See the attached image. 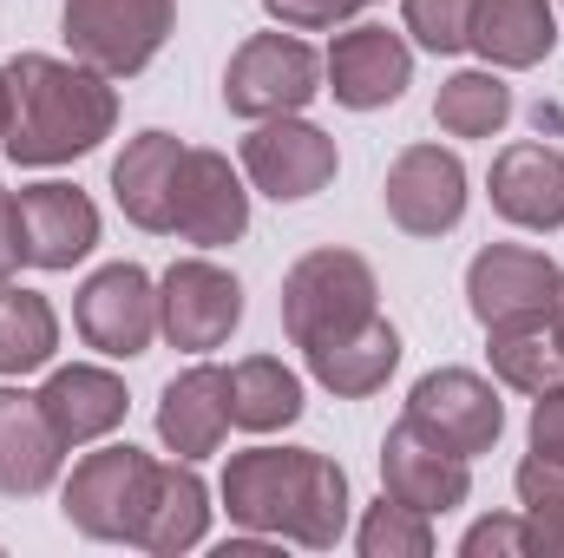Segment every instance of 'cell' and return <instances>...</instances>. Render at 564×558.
<instances>
[{"label": "cell", "mask_w": 564, "mask_h": 558, "mask_svg": "<svg viewBox=\"0 0 564 558\" xmlns=\"http://www.w3.org/2000/svg\"><path fill=\"white\" fill-rule=\"evenodd\" d=\"M381 493H394L401 506H414L426 519H446L473 500V460L446 453L440 440H426L421 427L401 415L381 440Z\"/></svg>", "instance_id": "obj_16"}, {"label": "cell", "mask_w": 564, "mask_h": 558, "mask_svg": "<svg viewBox=\"0 0 564 558\" xmlns=\"http://www.w3.org/2000/svg\"><path fill=\"white\" fill-rule=\"evenodd\" d=\"M486 197L512 230L552 237L564 224V151L545 139H512L492 151L486 171Z\"/></svg>", "instance_id": "obj_17"}, {"label": "cell", "mask_w": 564, "mask_h": 558, "mask_svg": "<svg viewBox=\"0 0 564 558\" xmlns=\"http://www.w3.org/2000/svg\"><path fill=\"white\" fill-rule=\"evenodd\" d=\"M243 329V282L224 270L210 250L177 257L158 277V335L184 355H217L230 335Z\"/></svg>", "instance_id": "obj_9"}, {"label": "cell", "mask_w": 564, "mask_h": 558, "mask_svg": "<svg viewBox=\"0 0 564 558\" xmlns=\"http://www.w3.org/2000/svg\"><path fill=\"white\" fill-rule=\"evenodd\" d=\"M59 355V309L26 289V282H0V382L40 375Z\"/></svg>", "instance_id": "obj_27"}, {"label": "cell", "mask_w": 564, "mask_h": 558, "mask_svg": "<svg viewBox=\"0 0 564 558\" xmlns=\"http://www.w3.org/2000/svg\"><path fill=\"white\" fill-rule=\"evenodd\" d=\"M210 486L197 473V460H158L151 466V486H144V513H139V533H132V552L151 558H177V552H197L210 539Z\"/></svg>", "instance_id": "obj_19"}, {"label": "cell", "mask_w": 564, "mask_h": 558, "mask_svg": "<svg viewBox=\"0 0 564 558\" xmlns=\"http://www.w3.org/2000/svg\"><path fill=\"white\" fill-rule=\"evenodd\" d=\"M433 546H440L433 519L414 513V506H401L394 493H381V500L361 506V519H355V552L361 558H433Z\"/></svg>", "instance_id": "obj_29"}, {"label": "cell", "mask_w": 564, "mask_h": 558, "mask_svg": "<svg viewBox=\"0 0 564 558\" xmlns=\"http://www.w3.org/2000/svg\"><path fill=\"white\" fill-rule=\"evenodd\" d=\"M459 558H525V513H486L459 533Z\"/></svg>", "instance_id": "obj_32"}, {"label": "cell", "mask_w": 564, "mask_h": 558, "mask_svg": "<svg viewBox=\"0 0 564 558\" xmlns=\"http://www.w3.org/2000/svg\"><path fill=\"white\" fill-rule=\"evenodd\" d=\"M224 375H230V427H237V433L270 440L282 427H295L302 408H308V388H302V375H295L282 355H243V362L224 368Z\"/></svg>", "instance_id": "obj_25"}, {"label": "cell", "mask_w": 564, "mask_h": 558, "mask_svg": "<svg viewBox=\"0 0 564 558\" xmlns=\"http://www.w3.org/2000/svg\"><path fill=\"white\" fill-rule=\"evenodd\" d=\"M466 53L492 73H532L558 53V0H473Z\"/></svg>", "instance_id": "obj_23"}, {"label": "cell", "mask_w": 564, "mask_h": 558, "mask_svg": "<svg viewBox=\"0 0 564 558\" xmlns=\"http://www.w3.org/2000/svg\"><path fill=\"white\" fill-rule=\"evenodd\" d=\"M177 33V0H66L59 7V40L79 66L119 79H139L144 66L171 46Z\"/></svg>", "instance_id": "obj_5"}, {"label": "cell", "mask_w": 564, "mask_h": 558, "mask_svg": "<svg viewBox=\"0 0 564 558\" xmlns=\"http://www.w3.org/2000/svg\"><path fill=\"white\" fill-rule=\"evenodd\" d=\"M0 73H7V99H13L0 151L20 171L73 164L119 132V86L106 73L79 66L73 53H13Z\"/></svg>", "instance_id": "obj_2"}, {"label": "cell", "mask_w": 564, "mask_h": 558, "mask_svg": "<svg viewBox=\"0 0 564 558\" xmlns=\"http://www.w3.org/2000/svg\"><path fill=\"white\" fill-rule=\"evenodd\" d=\"M506 388L479 368H426L421 382L408 388V420L421 427L426 440H440L459 460H479L506 440Z\"/></svg>", "instance_id": "obj_12"}, {"label": "cell", "mask_w": 564, "mask_h": 558, "mask_svg": "<svg viewBox=\"0 0 564 558\" xmlns=\"http://www.w3.org/2000/svg\"><path fill=\"white\" fill-rule=\"evenodd\" d=\"M368 7H381V0H263L270 26H289V33H335V26L361 20Z\"/></svg>", "instance_id": "obj_31"}, {"label": "cell", "mask_w": 564, "mask_h": 558, "mask_svg": "<svg viewBox=\"0 0 564 558\" xmlns=\"http://www.w3.org/2000/svg\"><path fill=\"white\" fill-rule=\"evenodd\" d=\"M381 204H388V224L401 237H421L440 244L466 224V204H473V178H466V158L453 144H401L388 178H381Z\"/></svg>", "instance_id": "obj_7"}, {"label": "cell", "mask_w": 564, "mask_h": 558, "mask_svg": "<svg viewBox=\"0 0 564 558\" xmlns=\"http://www.w3.org/2000/svg\"><path fill=\"white\" fill-rule=\"evenodd\" d=\"M401 355H408V348H401V329H394L388 315H368L361 329H341V335L302 348L308 382L328 388L335 401H368V395H381V388L394 382Z\"/></svg>", "instance_id": "obj_22"}, {"label": "cell", "mask_w": 564, "mask_h": 558, "mask_svg": "<svg viewBox=\"0 0 564 558\" xmlns=\"http://www.w3.org/2000/svg\"><path fill=\"white\" fill-rule=\"evenodd\" d=\"M466 20L473 0H401V33L414 40V53H466Z\"/></svg>", "instance_id": "obj_30"}, {"label": "cell", "mask_w": 564, "mask_h": 558, "mask_svg": "<svg viewBox=\"0 0 564 558\" xmlns=\"http://www.w3.org/2000/svg\"><path fill=\"white\" fill-rule=\"evenodd\" d=\"M7 119H13V99H7V73H0V144H7Z\"/></svg>", "instance_id": "obj_37"}, {"label": "cell", "mask_w": 564, "mask_h": 558, "mask_svg": "<svg viewBox=\"0 0 564 558\" xmlns=\"http://www.w3.org/2000/svg\"><path fill=\"white\" fill-rule=\"evenodd\" d=\"M270 552H282V539H270V533H243V526L217 546V558H270Z\"/></svg>", "instance_id": "obj_36"}, {"label": "cell", "mask_w": 564, "mask_h": 558, "mask_svg": "<svg viewBox=\"0 0 564 558\" xmlns=\"http://www.w3.org/2000/svg\"><path fill=\"white\" fill-rule=\"evenodd\" d=\"M558 7H564V0H558Z\"/></svg>", "instance_id": "obj_39"}, {"label": "cell", "mask_w": 564, "mask_h": 558, "mask_svg": "<svg viewBox=\"0 0 564 558\" xmlns=\"http://www.w3.org/2000/svg\"><path fill=\"white\" fill-rule=\"evenodd\" d=\"M224 433H230V375L210 355H197L158 395V440L177 460H210L224 447Z\"/></svg>", "instance_id": "obj_21"}, {"label": "cell", "mask_w": 564, "mask_h": 558, "mask_svg": "<svg viewBox=\"0 0 564 558\" xmlns=\"http://www.w3.org/2000/svg\"><path fill=\"white\" fill-rule=\"evenodd\" d=\"M276 315H282V335H289L295 348L328 342V335H341V329H361L368 315H381L375 264H368L361 250H341V244H322V250L295 257V264L282 270Z\"/></svg>", "instance_id": "obj_3"}, {"label": "cell", "mask_w": 564, "mask_h": 558, "mask_svg": "<svg viewBox=\"0 0 564 558\" xmlns=\"http://www.w3.org/2000/svg\"><path fill=\"white\" fill-rule=\"evenodd\" d=\"M26 257H20V217H13V191L0 184V282H13Z\"/></svg>", "instance_id": "obj_35"}, {"label": "cell", "mask_w": 564, "mask_h": 558, "mask_svg": "<svg viewBox=\"0 0 564 558\" xmlns=\"http://www.w3.org/2000/svg\"><path fill=\"white\" fill-rule=\"evenodd\" d=\"M217 506L243 533H270L302 552H335L348 539V519H355V486H348V466L315 453V447L257 440V447L224 460Z\"/></svg>", "instance_id": "obj_1"}, {"label": "cell", "mask_w": 564, "mask_h": 558, "mask_svg": "<svg viewBox=\"0 0 564 558\" xmlns=\"http://www.w3.org/2000/svg\"><path fill=\"white\" fill-rule=\"evenodd\" d=\"M237 164H243V178H250L257 197H270V204H308V197H322L335 184L341 151H335V139L315 119L282 112V119H257L243 132Z\"/></svg>", "instance_id": "obj_11"}, {"label": "cell", "mask_w": 564, "mask_h": 558, "mask_svg": "<svg viewBox=\"0 0 564 558\" xmlns=\"http://www.w3.org/2000/svg\"><path fill=\"white\" fill-rule=\"evenodd\" d=\"M66 480V440L40 408V395L0 382V500H40Z\"/></svg>", "instance_id": "obj_20"}, {"label": "cell", "mask_w": 564, "mask_h": 558, "mask_svg": "<svg viewBox=\"0 0 564 558\" xmlns=\"http://www.w3.org/2000/svg\"><path fill=\"white\" fill-rule=\"evenodd\" d=\"M414 86V40L381 26V20H348L335 26L322 53V93L341 112H388Z\"/></svg>", "instance_id": "obj_8"}, {"label": "cell", "mask_w": 564, "mask_h": 558, "mask_svg": "<svg viewBox=\"0 0 564 558\" xmlns=\"http://www.w3.org/2000/svg\"><path fill=\"white\" fill-rule=\"evenodd\" d=\"M525 513V558H564V493L519 506Z\"/></svg>", "instance_id": "obj_33"}, {"label": "cell", "mask_w": 564, "mask_h": 558, "mask_svg": "<svg viewBox=\"0 0 564 558\" xmlns=\"http://www.w3.org/2000/svg\"><path fill=\"white\" fill-rule=\"evenodd\" d=\"M33 395H40L46 420H53V433L66 440V453L112 440L126 427V415H132V395H126V382L106 362H53Z\"/></svg>", "instance_id": "obj_18"}, {"label": "cell", "mask_w": 564, "mask_h": 558, "mask_svg": "<svg viewBox=\"0 0 564 558\" xmlns=\"http://www.w3.org/2000/svg\"><path fill=\"white\" fill-rule=\"evenodd\" d=\"M512 112H519V99H512L506 73H492V66H459L433 93V126L446 139H499L512 126Z\"/></svg>", "instance_id": "obj_26"}, {"label": "cell", "mask_w": 564, "mask_h": 558, "mask_svg": "<svg viewBox=\"0 0 564 558\" xmlns=\"http://www.w3.org/2000/svg\"><path fill=\"white\" fill-rule=\"evenodd\" d=\"M486 368H492V382L499 388H512V395H545L552 382H564V348L552 342V329L539 322V329H492L486 335Z\"/></svg>", "instance_id": "obj_28"}, {"label": "cell", "mask_w": 564, "mask_h": 558, "mask_svg": "<svg viewBox=\"0 0 564 558\" xmlns=\"http://www.w3.org/2000/svg\"><path fill=\"white\" fill-rule=\"evenodd\" d=\"M558 296H564L558 257H545L532 244H486L466 264V309H473V322L486 335L492 329H539V322H552Z\"/></svg>", "instance_id": "obj_10"}, {"label": "cell", "mask_w": 564, "mask_h": 558, "mask_svg": "<svg viewBox=\"0 0 564 558\" xmlns=\"http://www.w3.org/2000/svg\"><path fill=\"white\" fill-rule=\"evenodd\" d=\"M151 453L132 440H99L93 453L73 460V473L59 480V519L93 539V546H132L144 513V486H151Z\"/></svg>", "instance_id": "obj_4"}, {"label": "cell", "mask_w": 564, "mask_h": 558, "mask_svg": "<svg viewBox=\"0 0 564 558\" xmlns=\"http://www.w3.org/2000/svg\"><path fill=\"white\" fill-rule=\"evenodd\" d=\"M315 99H322V53L308 46V33H289V26L250 33L224 66V106L243 126L308 112Z\"/></svg>", "instance_id": "obj_6"}, {"label": "cell", "mask_w": 564, "mask_h": 558, "mask_svg": "<svg viewBox=\"0 0 564 558\" xmlns=\"http://www.w3.org/2000/svg\"><path fill=\"white\" fill-rule=\"evenodd\" d=\"M525 440H532V453H545V460H564V382H552L545 395H532Z\"/></svg>", "instance_id": "obj_34"}, {"label": "cell", "mask_w": 564, "mask_h": 558, "mask_svg": "<svg viewBox=\"0 0 564 558\" xmlns=\"http://www.w3.org/2000/svg\"><path fill=\"white\" fill-rule=\"evenodd\" d=\"M545 329H552V342L564 348V296H558V309H552V322H545Z\"/></svg>", "instance_id": "obj_38"}, {"label": "cell", "mask_w": 564, "mask_h": 558, "mask_svg": "<svg viewBox=\"0 0 564 558\" xmlns=\"http://www.w3.org/2000/svg\"><path fill=\"white\" fill-rule=\"evenodd\" d=\"M177 164H184V139L177 132H139L112 158V197L126 211V224H139L151 237H171V197H177Z\"/></svg>", "instance_id": "obj_24"}, {"label": "cell", "mask_w": 564, "mask_h": 558, "mask_svg": "<svg viewBox=\"0 0 564 558\" xmlns=\"http://www.w3.org/2000/svg\"><path fill=\"white\" fill-rule=\"evenodd\" d=\"M250 178L243 164H230V151L210 144H184L177 164V197H171V237H184L191 250H230L250 230Z\"/></svg>", "instance_id": "obj_14"}, {"label": "cell", "mask_w": 564, "mask_h": 558, "mask_svg": "<svg viewBox=\"0 0 564 558\" xmlns=\"http://www.w3.org/2000/svg\"><path fill=\"white\" fill-rule=\"evenodd\" d=\"M13 217H20V257L26 270H79L93 250H99V204L66 184V178H40V184H20L13 191Z\"/></svg>", "instance_id": "obj_15"}, {"label": "cell", "mask_w": 564, "mask_h": 558, "mask_svg": "<svg viewBox=\"0 0 564 558\" xmlns=\"http://www.w3.org/2000/svg\"><path fill=\"white\" fill-rule=\"evenodd\" d=\"M73 329L106 362H139L158 342V277L139 264H99L73 289Z\"/></svg>", "instance_id": "obj_13"}]
</instances>
